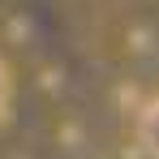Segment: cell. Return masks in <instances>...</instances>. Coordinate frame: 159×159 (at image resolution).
I'll return each instance as SVG.
<instances>
[{"instance_id": "cell-2", "label": "cell", "mask_w": 159, "mask_h": 159, "mask_svg": "<svg viewBox=\"0 0 159 159\" xmlns=\"http://www.w3.org/2000/svg\"><path fill=\"white\" fill-rule=\"evenodd\" d=\"M9 103H13V69H9L4 56H0V116L9 112Z\"/></svg>"}, {"instance_id": "cell-1", "label": "cell", "mask_w": 159, "mask_h": 159, "mask_svg": "<svg viewBox=\"0 0 159 159\" xmlns=\"http://www.w3.org/2000/svg\"><path fill=\"white\" fill-rule=\"evenodd\" d=\"M133 138H138V146H142V155H146V159H159V95L138 112Z\"/></svg>"}]
</instances>
